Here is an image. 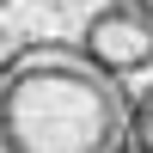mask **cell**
I'll list each match as a JSON object with an SVG mask.
<instances>
[{
	"instance_id": "1",
	"label": "cell",
	"mask_w": 153,
	"mask_h": 153,
	"mask_svg": "<svg viewBox=\"0 0 153 153\" xmlns=\"http://www.w3.org/2000/svg\"><path fill=\"white\" fill-rule=\"evenodd\" d=\"M0 153H129V86L80 49L31 43L0 61Z\"/></svg>"
},
{
	"instance_id": "2",
	"label": "cell",
	"mask_w": 153,
	"mask_h": 153,
	"mask_svg": "<svg viewBox=\"0 0 153 153\" xmlns=\"http://www.w3.org/2000/svg\"><path fill=\"white\" fill-rule=\"evenodd\" d=\"M86 61L110 80H129V74L153 68V12L135 6V0H110L86 19Z\"/></svg>"
},
{
	"instance_id": "3",
	"label": "cell",
	"mask_w": 153,
	"mask_h": 153,
	"mask_svg": "<svg viewBox=\"0 0 153 153\" xmlns=\"http://www.w3.org/2000/svg\"><path fill=\"white\" fill-rule=\"evenodd\" d=\"M129 147L135 153H153V86L141 98H129Z\"/></svg>"
},
{
	"instance_id": "4",
	"label": "cell",
	"mask_w": 153,
	"mask_h": 153,
	"mask_svg": "<svg viewBox=\"0 0 153 153\" xmlns=\"http://www.w3.org/2000/svg\"><path fill=\"white\" fill-rule=\"evenodd\" d=\"M6 6H12V0H0V12H6Z\"/></svg>"
}]
</instances>
